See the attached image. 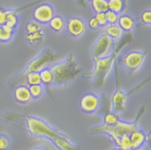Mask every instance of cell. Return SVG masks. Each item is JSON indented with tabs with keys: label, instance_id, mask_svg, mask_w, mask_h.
<instances>
[{
	"label": "cell",
	"instance_id": "cell-12",
	"mask_svg": "<svg viewBox=\"0 0 151 150\" xmlns=\"http://www.w3.org/2000/svg\"><path fill=\"white\" fill-rule=\"evenodd\" d=\"M14 96L16 101L21 104H26L32 100L29 88L24 85L18 86L14 91Z\"/></svg>",
	"mask_w": 151,
	"mask_h": 150
},
{
	"label": "cell",
	"instance_id": "cell-25",
	"mask_svg": "<svg viewBox=\"0 0 151 150\" xmlns=\"http://www.w3.org/2000/svg\"><path fill=\"white\" fill-rule=\"evenodd\" d=\"M121 120H120L119 116L113 112L107 113L104 116V123H105V125H108V126H113L114 124H116V123H118Z\"/></svg>",
	"mask_w": 151,
	"mask_h": 150
},
{
	"label": "cell",
	"instance_id": "cell-15",
	"mask_svg": "<svg viewBox=\"0 0 151 150\" xmlns=\"http://www.w3.org/2000/svg\"><path fill=\"white\" fill-rule=\"evenodd\" d=\"M26 39L32 46H40L45 40V34L43 30H40L35 33L28 34L26 36Z\"/></svg>",
	"mask_w": 151,
	"mask_h": 150
},
{
	"label": "cell",
	"instance_id": "cell-6",
	"mask_svg": "<svg viewBox=\"0 0 151 150\" xmlns=\"http://www.w3.org/2000/svg\"><path fill=\"white\" fill-rule=\"evenodd\" d=\"M113 39L104 33L93 45V56L94 60L110 55L113 52Z\"/></svg>",
	"mask_w": 151,
	"mask_h": 150
},
{
	"label": "cell",
	"instance_id": "cell-2",
	"mask_svg": "<svg viewBox=\"0 0 151 150\" xmlns=\"http://www.w3.org/2000/svg\"><path fill=\"white\" fill-rule=\"evenodd\" d=\"M129 43V38L125 37L121 42L119 45L113 50L110 55H108L106 57L98 59V60H95V67H94L93 72L87 75L88 77L93 78L95 86L99 88V87H101L105 84L108 75L114 67V64H115L118 55Z\"/></svg>",
	"mask_w": 151,
	"mask_h": 150
},
{
	"label": "cell",
	"instance_id": "cell-31",
	"mask_svg": "<svg viewBox=\"0 0 151 150\" xmlns=\"http://www.w3.org/2000/svg\"><path fill=\"white\" fill-rule=\"evenodd\" d=\"M141 21L144 24L150 25L151 23V11L150 10L143 11L141 14Z\"/></svg>",
	"mask_w": 151,
	"mask_h": 150
},
{
	"label": "cell",
	"instance_id": "cell-3",
	"mask_svg": "<svg viewBox=\"0 0 151 150\" xmlns=\"http://www.w3.org/2000/svg\"><path fill=\"white\" fill-rule=\"evenodd\" d=\"M54 76L53 84L61 85L75 79L81 72L73 55H68L63 61L57 62L50 67Z\"/></svg>",
	"mask_w": 151,
	"mask_h": 150
},
{
	"label": "cell",
	"instance_id": "cell-18",
	"mask_svg": "<svg viewBox=\"0 0 151 150\" xmlns=\"http://www.w3.org/2000/svg\"><path fill=\"white\" fill-rule=\"evenodd\" d=\"M40 76L41 84H44V85L49 86L53 84L54 82V76H53L52 72L49 67H45L44 69L39 72Z\"/></svg>",
	"mask_w": 151,
	"mask_h": 150
},
{
	"label": "cell",
	"instance_id": "cell-22",
	"mask_svg": "<svg viewBox=\"0 0 151 150\" xmlns=\"http://www.w3.org/2000/svg\"><path fill=\"white\" fill-rule=\"evenodd\" d=\"M18 24L17 14L15 13L14 10H8V14L6 16L5 25L9 27L10 28L15 30Z\"/></svg>",
	"mask_w": 151,
	"mask_h": 150
},
{
	"label": "cell",
	"instance_id": "cell-21",
	"mask_svg": "<svg viewBox=\"0 0 151 150\" xmlns=\"http://www.w3.org/2000/svg\"><path fill=\"white\" fill-rule=\"evenodd\" d=\"M92 7L96 13H105L108 11L107 0H90Z\"/></svg>",
	"mask_w": 151,
	"mask_h": 150
},
{
	"label": "cell",
	"instance_id": "cell-29",
	"mask_svg": "<svg viewBox=\"0 0 151 150\" xmlns=\"http://www.w3.org/2000/svg\"><path fill=\"white\" fill-rule=\"evenodd\" d=\"M11 147V140L4 134H0V150H8Z\"/></svg>",
	"mask_w": 151,
	"mask_h": 150
},
{
	"label": "cell",
	"instance_id": "cell-13",
	"mask_svg": "<svg viewBox=\"0 0 151 150\" xmlns=\"http://www.w3.org/2000/svg\"><path fill=\"white\" fill-rule=\"evenodd\" d=\"M129 139L132 144V149H139L146 141V135L142 131L137 128L129 135Z\"/></svg>",
	"mask_w": 151,
	"mask_h": 150
},
{
	"label": "cell",
	"instance_id": "cell-4",
	"mask_svg": "<svg viewBox=\"0 0 151 150\" xmlns=\"http://www.w3.org/2000/svg\"><path fill=\"white\" fill-rule=\"evenodd\" d=\"M142 114V113H140V116L138 115L137 119H136V121L134 122L126 123V122L120 121L118 123H116V124H114L113 126H108V125L104 124V125L100 126V127L95 128L92 129V132L107 133L108 135L113 139V141L115 142V144H117L119 138H121L122 136L130 135L134 131L137 129V124L139 122Z\"/></svg>",
	"mask_w": 151,
	"mask_h": 150
},
{
	"label": "cell",
	"instance_id": "cell-14",
	"mask_svg": "<svg viewBox=\"0 0 151 150\" xmlns=\"http://www.w3.org/2000/svg\"><path fill=\"white\" fill-rule=\"evenodd\" d=\"M116 24L122 29V32H130L134 28V21L130 16L123 14L118 18V21Z\"/></svg>",
	"mask_w": 151,
	"mask_h": 150
},
{
	"label": "cell",
	"instance_id": "cell-7",
	"mask_svg": "<svg viewBox=\"0 0 151 150\" xmlns=\"http://www.w3.org/2000/svg\"><path fill=\"white\" fill-rule=\"evenodd\" d=\"M146 56V52L133 51L129 52L127 55H125L122 58L121 63L129 72H137L144 64Z\"/></svg>",
	"mask_w": 151,
	"mask_h": 150
},
{
	"label": "cell",
	"instance_id": "cell-19",
	"mask_svg": "<svg viewBox=\"0 0 151 150\" xmlns=\"http://www.w3.org/2000/svg\"><path fill=\"white\" fill-rule=\"evenodd\" d=\"M48 23L51 29L55 32H61L64 27V21L60 15H54Z\"/></svg>",
	"mask_w": 151,
	"mask_h": 150
},
{
	"label": "cell",
	"instance_id": "cell-36",
	"mask_svg": "<svg viewBox=\"0 0 151 150\" xmlns=\"http://www.w3.org/2000/svg\"><path fill=\"white\" fill-rule=\"evenodd\" d=\"M110 150H122V149H119V148H115V149H110Z\"/></svg>",
	"mask_w": 151,
	"mask_h": 150
},
{
	"label": "cell",
	"instance_id": "cell-1",
	"mask_svg": "<svg viewBox=\"0 0 151 150\" xmlns=\"http://www.w3.org/2000/svg\"><path fill=\"white\" fill-rule=\"evenodd\" d=\"M26 122L27 128L32 136L50 138L60 150H76L62 133L52 128L41 119L27 116Z\"/></svg>",
	"mask_w": 151,
	"mask_h": 150
},
{
	"label": "cell",
	"instance_id": "cell-35",
	"mask_svg": "<svg viewBox=\"0 0 151 150\" xmlns=\"http://www.w3.org/2000/svg\"><path fill=\"white\" fill-rule=\"evenodd\" d=\"M35 150H49V149L46 147H38L36 148Z\"/></svg>",
	"mask_w": 151,
	"mask_h": 150
},
{
	"label": "cell",
	"instance_id": "cell-28",
	"mask_svg": "<svg viewBox=\"0 0 151 150\" xmlns=\"http://www.w3.org/2000/svg\"><path fill=\"white\" fill-rule=\"evenodd\" d=\"M105 17H106V20L107 23L109 25H113V24H116L117 21H118V14H116L115 12L111 11L108 10L107 11L105 12Z\"/></svg>",
	"mask_w": 151,
	"mask_h": 150
},
{
	"label": "cell",
	"instance_id": "cell-26",
	"mask_svg": "<svg viewBox=\"0 0 151 150\" xmlns=\"http://www.w3.org/2000/svg\"><path fill=\"white\" fill-rule=\"evenodd\" d=\"M42 30V26L40 23H38L35 20H32L27 23L26 25V31L27 35L28 34H32L39 31Z\"/></svg>",
	"mask_w": 151,
	"mask_h": 150
},
{
	"label": "cell",
	"instance_id": "cell-9",
	"mask_svg": "<svg viewBox=\"0 0 151 150\" xmlns=\"http://www.w3.org/2000/svg\"><path fill=\"white\" fill-rule=\"evenodd\" d=\"M100 105V99L93 93H87L81 97L80 107L85 113H93L96 112Z\"/></svg>",
	"mask_w": 151,
	"mask_h": 150
},
{
	"label": "cell",
	"instance_id": "cell-8",
	"mask_svg": "<svg viewBox=\"0 0 151 150\" xmlns=\"http://www.w3.org/2000/svg\"><path fill=\"white\" fill-rule=\"evenodd\" d=\"M54 16V11L52 6L47 3H43L36 6L33 11V19L40 24L49 23L51 19Z\"/></svg>",
	"mask_w": 151,
	"mask_h": 150
},
{
	"label": "cell",
	"instance_id": "cell-10",
	"mask_svg": "<svg viewBox=\"0 0 151 150\" xmlns=\"http://www.w3.org/2000/svg\"><path fill=\"white\" fill-rule=\"evenodd\" d=\"M86 30V25L81 19L70 18L67 23V31L71 36L77 38L81 36Z\"/></svg>",
	"mask_w": 151,
	"mask_h": 150
},
{
	"label": "cell",
	"instance_id": "cell-5",
	"mask_svg": "<svg viewBox=\"0 0 151 150\" xmlns=\"http://www.w3.org/2000/svg\"><path fill=\"white\" fill-rule=\"evenodd\" d=\"M60 59V56L56 55L55 53L50 49L44 50V52L41 53L38 57H36L35 60L28 64L26 70L24 71L23 75H26L28 72H39L42 69L45 68V67L47 64L53 63V62H57Z\"/></svg>",
	"mask_w": 151,
	"mask_h": 150
},
{
	"label": "cell",
	"instance_id": "cell-16",
	"mask_svg": "<svg viewBox=\"0 0 151 150\" xmlns=\"http://www.w3.org/2000/svg\"><path fill=\"white\" fill-rule=\"evenodd\" d=\"M105 34H106L109 37H110L113 42H116L122 37L123 32L117 24H113V25H109L106 27Z\"/></svg>",
	"mask_w": 151,
	"mask_h": 150
},
{
	"label": "cell",
	"instance_id": "cell-34",
	"mask_svg": "<svg viewBox=\"0 0 151 150\" xmlns=\"http://www.w3.org/2000/svg\"><path fill=\"white\" fill-rule=\"evenodd\" d=\"M79 3L81 5L84 6H87V3H86V0H79Z\"/></svg>",
	"mask_w": 151,
	"mask_h": 150
},
{
	"label": "cell",
	"instance_id": "cell-24",
	"mask_svg": "<svg viewBox=\"0 0 151 150\" xmlns=\"http://www.w3.org/2000/svg\"><path fill=\"white\" fill-rule=\"evenodd\" d=\"M116 145L122 150H133L130 139H129V135L122 136L121 138H119V141Z\"/></svg>",
	"mask_w": 151,
	"mask_h": 150
},
{
	"label": "cell",
	"instance_id": "cell-27",
	"mask_svg": "<svg viewBox=\"0 0 151 150\" xmlns=\"http://www.w3.org/2000/svg\"><path fill=\"white\" fill-rule=\"evenodd\" d=\"M29 88L30 93L32 95V98L37 99L40 97L43 94V87L41 84H35V85H31Z\"/></svg>",
	"mask_w": 151,
	"mask_h": 150
},
{
	"label": "cell",
	"instance_id": "cell-23",
	"mask_svg": "<svg viewBox=\"0 0 151 150\" xmlns=\"http://www.w3.org/2000/svg\"><path fill=\"white\" fill-rule=\"evenodd\" d=\"M26 76V80L27 84L31 85H35V84H41L40 76V73L37 72H28L25 75Z\"/></svg>",
	"mask_w": 151,
	"mask_h": 150
},
{
	"label": "cell",
	"instance_id": "cell-33",
	"mask_svg": "<svg viewBox=\"0 0 151 150\" xmlns=\"http://www.w3.org/2000/svg\"><path fill=\"white\" fill-rule=\"evenodd\" d=\"M88 27H89L91 29H93V30H95V29H97L100 27L98 23H97V21H96V19H95L94 16L91 18L90 19L88 20Z\"/></svg>",
	"mask_w": 151,
	"mask_h": 150
},
{
	"label": "cell",
	"instance_id": "cell-11",
	"mask_svg": "<svg viewBox=\"0 0 151 150\" xmlns=\"http://www.w3.org/2000/svg\"><path fill=\"white\" fill-rule=\"evenodd\" d=\"M127 95H125L121 89V87H117L116 93L112 97V110L114 113H118L125 109V104L127 103Z\"/></svg>",
	"mask_w": 151,
	"mask_h": 150
},
{
	"label": "cell",
	"instance_id": "cell-30",
	"mask_svg": "<svg viewBox=\"0 0 151 150\" xmlns=\"http://www.w3.org/2000/svg\"><path fill=\"white\" fill-rule=\"evenodd\" d=\"M94 17H95V19L97 21L100 27H105L108 24L105 13H96V14L94 15Z\"/></svg>",
	"mask_w": 151,
	"mask_h": 150
},
{
	"label": "cell",
	"instance_id": "cell-17",
	"mask_svg": "<svg viewBox=\"0 0 151 150\" xmlns=\"http://www.w3.org/2000/svg\"><path fill=\"white\" fill-rule=\"evenodd\" d=\"M108 10L120 14L124 11L125 8V0H107Z\"/></svg>",
	"mask_w": 151,
	"mask_h": 150
},
{
	"label": "cell",
	"instance_id": "cell-32",
	"mask_svg": "<svg viewBox=\"0 0 151 150\" xmlns=\"http://www.w3.org/2000/svg\"><path fill=\"white\" fill-rule=\"evenodd\" d=\"M7 14H8V10H6L4 8H0V26L5 24Z\"/></svg>",
	"mask_w": 151,
	"mask_h": 150
},
{
	"label": "cell",
	"instance_id": "cell-20",
	"mask_svg": "<svg viewBox=\"0 0 151 150\" xmlns=\"http://www.w3.org/2000/svg\"><path fill=\"white\" fill-rule=\"evenodd\" d=\"M13 29L10 28L6 25H1L0 26V42L1 43H6L8 42L12 37L14 33Z\"/></svg>",
	"mask_w": 151,
	"mask_h": 150
}]
</instances>
